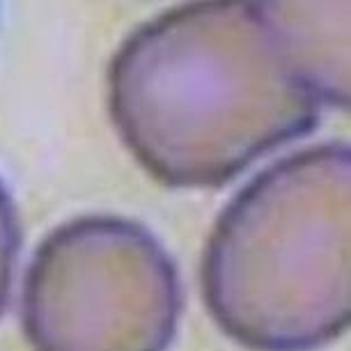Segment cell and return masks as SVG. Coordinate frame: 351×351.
I'll return each instance as SVG.
<instances>
[{
  "mask_svg": "<svg viewBox=\"0 0 351 351\" xmlns=\"http://www.w3.org/2000/svg\"><path fill=\"white\" fill-rule=\"evenodd\" d=\"M124 147L156 182L211 189L308 136L322 104L257 3H191L138 25L106 74Z\"/></svg>",
  "mask_w": 351,
  "mask_h": 351,
  "instance_id": "cell-1",
  "label": "cell"
},
{
  "mask_svg": "<svg viewBox=\"0 0 351 351\" xmlns=\"http://www.w3.org/2000/svg\"><path fill=\"white\" fill-rule=\"evenodd\" d=\"M200 291L250 351H315L351 324V152L328 141L255 175L221 211Z\"/></svg>",
  "mask_w": 351,
  "mask_h": 351,
  "instance_id": "cell-2",
  "label": "cell"
},
{
  "mask_svg": "<svg viewBox=\"0 0 351 351\" xmlns=\"http://www.w3.org/2000/svg\"><path fill=\"white\" fill-rule=\"evenodd\" d=\"M182 306L175 262L145 225L85 214L39 241L21 324L32 351H165Z\"/></svg>",
  "mask_w": 351,
  "mask_h": 351,
  "instance_id": "cell-3",
  "label": "cell"
},
{
  "mask_svg": "<svg viewBox=\"0 0 351 351\" xmlns=\"http://www.w3.org/2000/svg\"><path fill=\"white\" fill-rule=\"evenodd\" d=\"M289 62L319 104L349 106V0L257 3Z\"/></svg>",
  "mask_w": 351,
  "mask_h": 351,
  "instance_id": "cell-4",
  "label": "cell"
},
{
  "mask_svg": "<svg viewBox=\"0 0 351 351\" xmlns=\"http://www.w3.org/2000/svg\"><path fill=\"white\" fill-rule=\"evenodd\" d=\"M21 253V221L5 184L0 182V315L10 301L12 280Z\"/></svg>",
  "mask_w": 351,
  "mask_h": 351,
  "instance_id": "cell-5",
  "label": "cell"
}]
</instances>
